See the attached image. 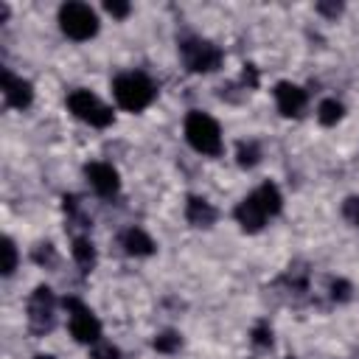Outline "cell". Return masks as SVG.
Segmentation results:
<instances>
[{
	"label": "cell",
	"instance_id": "cell-1",
	"mask_svg": "<svg viewBox=\"0 0 359 359\" xmlns=\"http://www.w3.org/2000/svg\"><path fill=\"white\" fill-rule=\"evenodd\" d=\"M112 93H115L118 107H123L129 112L146 109L157 95V90H154V84L146 73H121L112 81Z\"/></svg>",
	"mask_w": 359,
	"mask_h": 359
},
{
	"label": "cell",
	"instance_id": "cell-2",
	"mask_svg": "<svg viewBox=\"0 0 359 359\" xmlns=\"http://www.w3.org/2000/svg\"><path fill=\"white\" fill-rule=\"evenodd\" d=\"M185 137L199 154H208V157L222 154V129L210 115H205L199 109L185 115Z\"/></svg>",
	"mask_w": 359,
	"mask_h": 359
},
{
	"label": "cell",
	"instance_id": "cell-3",
	"mask_svg": "<svg viewBox=\"0 0 359 359\" xmlns=\"http://www.w3.org/2000/svg\"><path fill=\"white\" fill-rule=\"evenodd\" d=\"M59 25H62V31H65L70 39L84 42V39L95 36V31H98V17H95V11H93L87 3H65V6L59 8Z\"/></svg>",
	"mask_w": 359,
	"mask_h": 359
},
{
	"label": "cell",
	"instance_id": "cell-4",
	"mask_svg": "<svg viewBox=\"0 0 359 359\" xmlns=\"http://www.w3.org/2000/svg\"><path fill=\"white\" fill-rule=\"evenodd\" d=\"M180 53H182V62L191 73H210L222 65V50L208 39H196V36L182 39Z\"/></svg>",
	"mask_w": 359,
	"mask_h": 359
},
{
	"label": "cell",
	"instance_id": "cell-5",
	"mask_svg": "<svg viewBox=\"0 0 359 359\" xmlns=\"http://www.w3.org/2000/svg\"><path fill=\"white\" fill-rule=\"evenodd\" d=\"M67 107H70V112L79 121H84L90 126H98L101 129V126H109L112 123V109L107 104H101L90 90H73L67 95Z\"/></svg>",
	"mask_w": 359,
	"mask_h": 359
},
{
	"label": "cell",
	"instance_id": "cell-6",
	"mask_svg": "<svg viewBox=\"0 0 359 359\" xmlns=\"http://www.w3.org/2000/svg\"><path fill=\"white\" fill-rule=\"evenodd\" d=\"M65 306H67V311H70V334H73L79 342H84V345L101 342V323H98V317H95L81 300H76V297H67Z\"/></svg>",
	"mask_w": 359,
	"mask_h": 359
},
{
	"label": "cell",
	"instance_id": "cell-7",
	"mask_svg": "<svg viewBox=\"0 0 359 359\" xmlns=\"http://www.w3.org/2000/svg\"><path fill=\"white\" fill-rule=\"evenodd\" d=\"M53 292L48 286H36L31 300H28V320H31V328L36 334H45L53 328Z\"/></svg>",
	"mask_w": 359,
	"mask_h": 359
},
{
	"label": "cell",
	"instance_id": "cell-8",
	"mask_svg": "<svg viewBox=\"0 0 359 359\" xmlns=\"http://www.w3.org/2000/svg\"><path fill=\"white\" fill-rule=\"evenodd\" d=\"M275 101H278L280 115L297 118L303 112V107H306V90L292 84V81H280V84H275Z\"/></svg>",
	"mask_w": 359,
	"mask_h": 359
},
{
	"label": "cell",
	"instance_id": "cell-9",
	"mask_svg": "<svg viewBox=\"0 0 359 359\" xmlns=\"http://www.w3.org/2000/svg\"><path fill=\"white\" fill-rule=\"evenodd\" d=\"M84 174H87V180H90V185L95 188V194H101V196H115L118 188H121L118 171H115L109 163H90V165L84 168Z\"/></svg>",
	"mask_w": 359,
	"mask_h": 359
},
{
	"label": "cell",
	"instance_id": "cell-10",
	"mask_svg": "<svg viewBox=\"0 0 359 359\" xmlns=\"http://www.w3.org/2000/svg\"><path fill=\"white\" fill-rule=\"evenodd\" d=\"M3 95H6V104L8 107H17V109H25L31 101H34V90L25 79L14 76L8 67H3Z\"/></svg>",
	"mask_w": 359,
	"mask_h": 359
},
{
	"label": "cell",
	"instance_id": "cell-11",
	"mask_svg": "<svg viewBox=\"0 0 359 359\" xmlns=\"http://www.w3.org/2000/svg\"><path fill=\"white\" fill-rule=\"evenodd\" d=\"M236 219H238L241 230H247V233H258V230L264 227V222H266V213H264V208L258 205V199L250 194L247 199L238 202V208H236Z\"/></svg>",
	"mask_w": 359,
	"mask_h": 359
},
{
	"label": "cell",
	"instance_id": "cell-12",
	"mask_svg": "<svg viewBox=\"0 0 359 359\" xmlns=\"http://www.w3.org/2000/svg\"><path fill=\"white\" fill-rule=\"evenodd\" d=\"M185 216H188V222H191L194 227H210V224L216 222V210H213V205L205 202V199H199V196H191V199H188Z\"/></svg>",
	"mask_w": 359,
	"mask_h": 359
},
{
	"label": "cell",
	"instance_id": "cell-13",
	"mask_svg": "<svg viewBox=\"0 0 359 359\" xmlns=\"http://www.w3.org/2000/svg\"><path fill=\"white\" fill-rule=\"evenodd\" d=\"M121 241H123V250H126L129 255H151V252H154V241H151L140 227H129Z\"/></svg>",
	"mask_w": 359,
	"mask_h": 359
},
{
	"label": "cell",
	"instance_id": "cell-14",
	"mask_svg": "<svg viewBox=\"0 0 359 359\" xmlns=\"http://www.w3.org/2000/svg\"><path fill=\"white\" fill-rule=\"evenodd\" d=\"M255 199H258V205L264 208V213L266 216H275L278 210H280V205H283V199H280V191L272 185V182H264L255 194H252Z\"/></svg>",
	"mask_w": 359,
	"mask_h": 359
},
{
	"label": "cell",
	"instance_id": "cell-15",
	"mask_svg": "<svg viewBox=\"0 0 359 359\" xmlns=\"http://www.w3.org/2000/svg\"><path fill=\"white\" fill-rule=\"evenodd\" d=\"M342 104L337 101V98H325L323 104H320V109H317V118H320V123L323 126H334L339 118H342Z\"/></svg>",
	"mask_w": 359,
	"mask_h": 359
},
{
	"label": "cell",
	"instance_id": "cell-16",
	"mask_svg": "<svg viewBox=\"0 0 359 359\" xmlns=\"http://www.w3.org/2000/svg\"><path fill=\"white\" fill-rule=\"evenodd\" d=\"M73 258L79 261V266L90 269V266L95 264V250H93V244H90L87 238H76V241H73Z\"/></svg>",
	"mask_w": 359,
	"mask_h": 359
},
{
	"label": "cell",
	"instance_id": "cell-17",
	"mask_svg": "<svg viewBox=\"0 0 359 359\" xmlns=\"http://www.w3.org/2000/svg\"><path fill=\"white\" fill-rule=\"evenodd\" d=\"M236 157H238V165H244V168H252V165L261 160V149H258L255 143H238V151H236Z\"/></svg>",
	"mask_w": 359,
	"mask_h": 359
},
{
	"label": "cell",
	"instance_id": "cell-18",
	"mask_svg": "<svg viewBox=\"0 0 359 359\" xmlns=\"http://www.w3.org/2000/svg\"><path fill=\"white\" fill-rule=\"evenodd\" d=\"M180 345H182V339H180L177 331H163V334L154 337V348H157L160 353H171V351H177Z\"/></svg>",
	"mask_w": 359,
	"mask_h": 359
},
{
	"label": "cell",
	"instance_id": "cell-19",
	"mask_svg": "<svg viewBox=\"0 0 359 359\" xmlns=\"http://www.w3.org/2000/svg\"><path fill=\"white\" fill-rule=\"evenodd\" d=\"M3 275H11L17 269V247L11 238H3Z\"/></svg>",
	"mask_w": 359,
	"mask_h": 359
},
{
	"label": "cell",
	"instance_id": "cell-20",
	"mask_svg": "<svg viewBox=\"0 0 359 359\" xmlns=\"http://www.w3.org/2000/svg\"><path fill=\"white\" fill-rule=\"evenodd\" d=\"M93 359H121V351L112 342H95L93 345Z\"/></svg>",
	"mask_w": 359,
	"mask_h": 359
},
{
	"label": "cell",
	"instance_id": "cell-21",
	"mask_svg": "<svg viewBox=\"0 0 359 359\" xmlns=\"http://www.w3.org/2000/svg\"><path fill=\"white\" fill-rule=\"evenodd\" d=\"M342 216H345L353 227H359V199H356V196H348V199L342 202Z\"/></svg>",
	"mask_w": 359,
	"mask_h": 359
},
{
	"label": "cell",
	"instance_id": "cell-22",
	"mask_svg": "<svg viewBox=\"0 0 359 359\" xmlns=\"http://www.w3.org/2000/svg\"><path fill=\"white\" fill-rule=\"evenodd\" d=\"M104 8H107L112 17H126V14H129V3H123V0H107Z\"/></svg>",
	"mask_w": 359,
	"mask_h": 359
},
{
	"label": "cell",
	"instance_id": "cell-23",
	"mask_svg": "<svg viewBox=\"0 0 359 359\" xmlns=\"http://www.w3.org/2000/svg\"><path fill=\"white\" fill-rule=\"evenodd\" d=\"M252 342H255V345H269V342H272L269 328H266V325H258V328L252 331Z\"/></svg>",
	"mask_w": 359,
	"mask_h": 359
},
{
	"label": "cell",
	"instance_id": "cell-24",
	"mask_svg": "<svg viewBox=\"0 0 359 359\" xmlns=\"http://www.w3.org/2000/svg\"><path fill=\"white\" fill-rule=\"evenodd\" d=\"M317 11L320 14H328V17H337L342 11V3H317Z\"/></svg>",
	"mask_w": 359,
	"mask_h": 359
},
{
	"label": "cell",
	"instance_id": "cell-25",
	"mask_svg": "<svg viewBox=\"0 0 359 359\" xmlns=\"http://www.w3.org/2000/svg\"><path fill=\"white\" fill-rule=\"evenodd\" d=\"M331 294L339 297V300H348V283L345 280H334L331 283Z\"/></svg>",
	"mask_w": 359,
	"mask_h": 359
},
{
	"label": "cell",
	"instance_id": "cell-26",
	"mask_svg": "<svg viewBox=\"0 0 359 359\" xmlns=\"http://www.w3.org/2000/svg\"><path fill=\"white\" fill-rule=\"evenodd\" d=\"M36 359H53V356H48V353H39V356H36Z\"/></svg>",
	"mask_w": 359,
	"mask_h": 359
},
{
	"label": "cell",
	"instance_id": "cell-27",
	"mask_svg": "<svg viewBox=\"0 0 359 359\" xmlns=\"http://www.w3.org/2000/svg\"><path fill=\"white\" fill-rule=\"evenodd\" d=\"M289 359H294V356H289Z\"/></svg>",
	"mask_w": 359,
	"mask_h": 359
}]
</instances>
